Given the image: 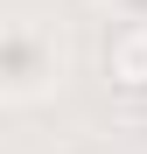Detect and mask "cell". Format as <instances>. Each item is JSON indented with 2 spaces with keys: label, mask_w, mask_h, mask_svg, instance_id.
Instances as JSON below:
<instances>
[{
  "label": "cell",
  "mask_w": 147,
  "mask_h": 154,
  "mask_svg": "<svg viewBox=\"0 0 147 154\" xmlns=\"http://www.w3.org/2000/svg\"><path fill=\"white\" fill-rule=\"evenodd\" d=\"M133 119H140V126H147V98H140V105H133Z\"/></svg>",
  "instance_id": "cell-2"
},
{
  "label": "cell",
  "mask_w": 147,
  "mask_h": 154,
  "mask_svg": "<svg viewBox=\"0 0 147 154\" xmlns=\"http://www.w3.org/2000/svg\"><path fill=\"white\" fill-rule=\"evenodd\" d=\"M105 70H112V84H119V91L147 98V21H126V28L112 35V49H105Z\"/></svg>",
  "instance_id": "cell-1"
}]
</instances>
